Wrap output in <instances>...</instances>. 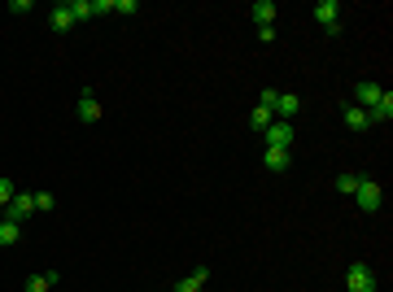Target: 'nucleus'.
<instances>
[{"label": "nucleus", "mask_w": 393, "mask_h": 292, "mask_svg": "<svg viewBox=\"0 0 393 292\" xmlns=\"http://www.w3.org/2000/svg\"><path fill=\"white\" fill-rule=\"evenodd\" d=\"M380 96H385V92L376 88V83H358V88H354V105H358V109H371Z\"/></svg>", "instance_id": "nucleus-11"}, {"label": "nucleus", "mask_w": 393, "mask_h": 292, "mask_svg": "<svg viewBox=\"0 0 393 292\" xmlns=\"http://www.w3.org/2000/svg\"><path fill=\"white\" fill-rule=\"evenodd\" d=\"M114 13H136V0H114Z\"/></svg>", "instance_id": "nucleus-24"}, {"label": "nucleus", "mask_w": 393, "mask_h": 292, "mask_svg": "<svg viewBox=\"0 0 393 292\" xmlns=\"http://www.w3.org/2000/svg\"><path fill=\"white\" fill-rule=\"evenodd\" d=\"M53 205H57V197H53V192H36V209H44V214H48Z\"/></svg>", "instance_id": "nucleus-20"}, {"label": "nucleus", "mask_w": 393, "mask_h": 292, "mask_svg": "<svg viewBox=\"0 0 393 292\" xmlns=\"http://www.w3.org/2000/svg\"><path fill=\"white\" fill-rule=\"evenodd\" d=\"M96 13H114V0H92V18Z\"/></svg>", "instance_id": "nucleus-23"}, {"label": "nucleus", "mask_w": 393, "mask_h": 292, "mask_svg": "<svg viewBox=\"0 0 393 292\" xmlns=\"http://www.w3.org/2000/svg\"><path fill=\"white\" fill-rule=\"evenodd\" d=\"M18 240H22V222H5V218H0V249L18 245Z\"/></svg>", "instance_id": "nucleus-15"}, {"label": "nucleus", "mask_w": 393, "mask_h": 292, "mask_svg": "<svg viewBox=\"0 0 393 292\" xmlns=\"http://www.w3.org/2000/svg\"><path fill=\"white\" fill-rule=\"evenodd\" d=\"M249 18H254V22H258V31H262V26H275V18H280V9H275L271 0H258V5L249 9Z\"/></svg>", "instance_id": "nucleus-7"}, {"label": "nucleus", "mask_w": 393, "mask_h": 292, "mask_svg": "<svg viewBox=\"0 0 393 292\" xmlns=\"http://www.w3.org/2000/svg\"><path fill=\"white\" fill-rule=\"evenodd\" d=\"M271 122H275V113H271V109H262V105H258V109L249 113V127H254V131H267Z\"/></svg>", "instance_id": "nucleus-18"}, {"label": "nucleus", "mask_w": 393, "mask_h": 292, "mask_svg": "<svg viewBox=\"0 0 393 292\" xmlns=\"http://www.w3.org/2000/svg\"><path fill=\"white\" fill-rule=\"evenodd\" d=\"M262 136H267V149H293V122H280V118H275Z\"/></svg>", "instance_id": "nucleus-4"}, {"label": "nucleus", "mask_w": 393, "mask_h": 292, "mask_svg": "<svg viewBox=\"0 0 393 292\" xmlns=\"http://www.w3.org/2000/svg\"><path fill=\"white\" fill-rule=\"evenodd\" d=\"M57 284H61V275L57 270H44V275H31L22 292H48V288H57Z\"/></svg>", "instance_id": "nucleus-12"}, {"label": "nucleus", "mask_w": 393, "mask_h": 292, "mask_svg": "<svg viewBox=\"0 0 393 292\" xmlns=\"http://www.w3.org/2000/svg\"><path fill=\"white\" fill-rule=\"evenodd\" d=\"M346 127H350V131H367V109H358V105H346Z\"/></svg>", "instance_id": "nucleus-16"}, {"label": "nucleus", "mask_w": 393, "mask_h": 292, "mask_svg": "<svg viewBox=\"0 0 393 292\" xmlns=\"http://www.w3.org/2000/svg\"><path fill=\"white\" fill-rule=\"evenodd\" d=\"M31 214H36V197H31V192H18V197L5 205V222H26Z\"/></svg>", "instance_id": "nucleus-3"}, {"label": "nucleus", "mask_w": 393, "mask_h": 292, "mask_svg": "<svg viewBox=\"0 0 393 292\" xmlns=\"http://www.w3.org/2000/svg\"><path fill=\"white\" fill-rule=\"evenodd\" d=\"M206 279H210V270L201 266V270H192L188 279H179V284H175V292H201V288H206Z\"/></svg>", "instance_id": "nucleus-14"}, {"label": "nucleus", "mask_w": 393, "mask_h": 292, "mask_svg": "<svg viewBox=\"0 0 393 292\" xmlns=\"http://www.w3.org/2000/svg\"><path fill=\"white\" fill-rule=\"evenodd\" d=\"M354 201H358V209H363V214H376V209L385 205V188L363 175V179H358V188H354Z\"/></svg>", "instance_id": "nucleus-1"}, {"label": "nucleus", "mask_w": 393, "mask_h": 292, "mask_svg": "<svg viewBox=\"0 0 393 292\" xmlns=\"http://www.w3.org/2000/svg\"><path fill=\"white\" fill-rule=\"evenodd\" d=\"M288 161H293L288 149H267V153H262V166H267L271 175H284V170H288Z\"/></svg>", "instance_id": "nucleus-9"}, {"label": "nucleus", "mask_w": 393, "mask_h": 292, "mask_svg": "<svg viewBox=\"0 0 393 292\" xmlns=\"http://www.w3.org/2000/svg\"><path fill=\"white\" fill-rule=\"evenodd\" d=\"M389 118H393V96L385 92L380 101H376V105L367 109V122H389Z\"/></svg>", "instance_id": "nucleus-13"}, {"label": "nucleus", "mask_w": 393, "mask_h": 292, "mask_svg": "<svg viewBox=\"0 0 393 292\" xmlns=\"http://www.w3.org/2000/svg\"><path fill=\"white\" fill-rule=\"evenodd\" d=\"M358 179H363V175H354V170H346V175H337V192H341V197H354V188H358Z\"/></svg>", "instance_id": "nucleus-17"}, {"label": "nucleus", "mask_w": 393, "mask_h": 292, "mask_svg": "<svg viewBox=\"0 0 393 292\" xmlns=\"http://www.w3.org/2000/svg\"><path fill=\"white\" fill-rule=\"evenodd\" d=\"M70 18L75 22H88L92 18V0H70Z\"/></svg>", "instance_id": "nucleus-19"}, {"label": "nucleus", "mask_w": 393, "mask_h": 292, "mask_svg": "<svg viewBox=\"0 0 393 292\" xmlns=\"http://www.w3.org/2000/svg\"><path fill=\"white\" fill-rule=\"evenodd\" d=\"M48 26H53L57 35H66V31L75 26V18H70V5H53V13H48Z\"/></svg>", "instance_id": "nucleus-10"}, {"label": "nucleus", "mask_w": 393, "mask_h": 292, "mask_svg": "<svg viewBox=\"0 0 393 292\" xmlns=\"http://www.w3.org/2000/svg\"><path fill=\"white\" fill-rule=\"evenodd\" d=\"M346 288H350V292H380V288H376V270H371L367 262H354V266L346 270Z\"/></svg>", "instance_id": "nucleus-2"}, {"label": "nucleus", "mask_w": 393, "mask_h": 292, "mask_svg": "<svg viewBox=\"0 0 393 292\" xmlns=\"http://www.w3.org/2000/svg\"><path fill=\"white\" fill-rule=\"evenodd\" d=\"M101 118V101H96V92L84 88V96H79V122H96Z\"/></svg>", "instance_id": "nucleus-6"}, {"label": "nucleus", "mask_w": 393, "mask_h": 292, "mask_svg": "<svg viewBox=\"0 0 393 292\" xmlns=\"http://www.w3.org/2000/svg\"><path fill=\"white\" fill-rule=\"evenodd\" d=\"M18 192H13V179H0V205H9Z\"/></svg>", "instance_id": "nucleus-21"}, {"label": "nucleus", "mask_w": 393, "mask_h": 292, "mask_svg": "<svg viewBox=\"0 0 393 292\" xmlns=\"http://www.w3.org/2000/svg\"><path fill=\"white\" fill-rule=\"evenodd\" d=\"M315 18H319L323 31L341 26V0H319V5H315Z\"/></svg>", "instance_id": "nucleus-5"}, {"label": "nucleus", "mask_w": 393, "mask_h": 292, "mask_svg": "<svg viewBox=\"0 0 393 292\" xmlns=\"http://www.w3.org/2000/svg\"><path fill=\"white\" fill-rule=\"evenodd\" d=\"M275 101H280V92H275V88H267V92H262V101H258V105L275 113Z\"/></svg>", "instance_id": "nucleus-22"}, {"label": "nucleus", "mask_w": 393, "mask_h": 292, "mask_svg": "<svg viewBox=\"0 0 393 292\" xmlns=\"http://www.w3.org/2000/svg\"><path fill=\"white\" fill-rule=\"evenodd\" d=\"M298 113H302V101L293 92H280V101H275V118L288 122V118H298Z\"/></svg>", "instance_id": "nucleus-8"}]
</instances>
